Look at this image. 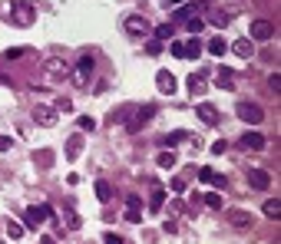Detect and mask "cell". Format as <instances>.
Instances as JSON below:
<instances>
[{
  "label": "cell",
  "instance_id": "cell-1",
  "mask_svg": "<svg viewBox=\"0 0 281 244\" xmlns=\"http://www.w3.org/2000/svg\"><path fill=\"white\" fill-rule=\"evenodd\" d=\"M73 83H76V86H86L89 79H93V73H96V60H93V56H80V60H76V63H73Z\"/></svg>",
  "mask_w": 281,
  "mask_h": 244
},
{
  "label": "cell",
  "instance_id": "cell-2",
  "mask_svg": "<svg viewBox=\"0 0 281 244\" xmlns=\"http://www.w3.org/2000/svg\"><path fill=\"white\" fill-rule=\"evenodd\" d=\"M43 221H53V208L50 205H37V208H27L24 211V228L27 231H37Z\"/></svg>",
  "mask_w": 281,
  "mask_h": 244
},
{
  "label": "cell",
  "instance_id": "cell-3",
  "mask_svg": "<svg viewBox=\"0 0 281 244\" xmlns=\"http://www.w3.org/2000/svg\"><path fill=\"white\" fill-rule=\"evenodd\" d=\"M235 112H238V119H245V122H251V126H258V122L265 119V109H261L258 103H238Z\"/></svg>",
  "mask_w": 281,
  "mask_h": 244
},
{
  "label": "cell",
  "instance_id": "cell-4",
  "mask_svg": "<svg viewBox=\"0 0 281 244\" xmlns=\"http://www.w3.org/2000/svg\"><path fill=\"white\" fill-rule=\"evenodd\" d=\"M70 70H73V63H66L63 56H47V63H43V73L47 76H70Z\"/></svg>",
  "mask_w": 281,
  "mask_h": 244
},
{
  "label": "cell",
  "instance_id": "cell-5",
  "mask_svg": "<svg viewBox=\"0 0 281 244\" xmlns=\"http://www.w3.org/2000/svg\"><path fill=\"white\" fill-rule=\"evenodd\" d=\"M122 27H126V33H132V37H146V33L153 30L146 17H126V20H122Z\"/></svg>",
  "mask_w": 281,
  "mask_h": 244
},
{
  "label": "cell",
  "instance_id": "cell-6",
  "mask_svg": "<svg viewBox=\"0 0 281 244\" xmlns=\"http://www.w3.org/2000/svg\"><path fill=\"white\" fill-rule=\"evenodd\" d=\"M153 116H156V106L149 103V106H143V109L136 112V119H129V126H126V129H129V132H139L146 122H153Z\"/></svg>",
  "mask_w": 281,
  "mask_h": 244
},
{
  "label": "cell",
  "instance_id": "cell-7",
  "mask_svg": "<svg viewBox=\"0 0 281 244\" xmlns=\"http://www.w3.org/2000/svg\"><path fill=\"white\" fill-rule=\"evenodd\" d=\"M248 185L258 191H268L271 188V175L265 172V168H248Z\"/></svg>",
  "mask_w": 281,
  "mask_h": 244
},
{
  "label": "cell",
  "instance_id": "cell-8",
  "mask_svg": "<svg viewBox=\"0 0 281 244\" xmlns=\"http://www.w3.org/2000/svg\"><path fill=\"white\" fill-rule=\"evenodd\" d=\"M251 37H255L258 43H268V40L274 37V24H268V20H255V24H251Z\"/></svg>",
  "mask_w": 281,
  "mask_h": 244
},
{
  "label": "cell",
  "instance_id": "cell-9",
  "mask_svg": "<svg viewBox=\"0 0 281 244\" xmlns=\"http://www.w3.org/2000/svg\"><path fill=\"white\" fill-rule=\"evenodd\" d=\"M156 86H159L162 96H172V93H176V76L166 73V70H159V73H156Z\"/></svg>",
  "mask_w": 281,
  "mask_h": 244
},
{
  "label": "cell",
  "instance_id": "cell-10",
  "mask_svg": "<svg viewBox=\"0 0 281 244\" xmlns=\"http://www.w3.org/2000/svg\"><path fill=\"white\" fill-rule=\"evenodd\" d=\"M14 20L20 27H27V24H33V14H30V4H27V0H14Z\"/></svg>",
  "mask_w": 281,
  "mask_h": 244
},
{
  "label": "cell",
  "instance_id": "cell-11",
  "mask_svg": "<svg viewBox=\"0 0 281 244\" xmlns=\"http://www.w3.org/2000/svg\"><path fill=\"white\" fill-rule=\"evenodd\" d=\"M195 112H199V119L205 122V126H218V109L212 103H199V109H195Z\"/></svg>",
  "mask_w": 281,
  "mask_h": 244
},
{
  "label": "cell",
  "instance_id": "cell-12",
  "mask_svg": "<svg viewBox=\"0 0 281 244\" xmlns=\"http://www.w3.org/2000/svg\"><path fill=\"white\" fill-rule=\"evenodd\" d=\"M185 139H189V132L176 129V132H166V135H162V139H159V145H162V149H176L179 142H185Z\"/></svg>",
  "mask_w": 281,
  "mask_h": 244
},
{
  "label": "cell",
  "instance_id": "cell-13",
  "mask_svg": "<svg viewBox=\"0 0 281 244\" xmlns=\"http://www.w3.org/2000/svg\"><path fill=\"white\" fill-rule=\"evenodd\" d=\"M241 145H245V149H251V152H261V149H265V135L245 132V135H241Z\"/></svg>",
  "mask_w": 281,
  "mask_h": 244
},
{
  "label": "cell",
  "instance_id": "cell-14",
  "mask_svg": "<svg viewBox=\"0 0 281 244\" xmlns=\"http://www.w3.org/2000/svg\"><path fill=\"white\" fill-rule=\"evenodd\" d=\"M80 152H83V135H70V139H66V158H70V162H76V158H80Z\"/></svg>",
  "mask_w": 281,
  "mask_h": 244
},
{
  "label": "cell",
  "instance_id": "cell-15",
  "mask_svg": "<svg viewBox=\"0 0 281 244\" xmlns=\"http://www.w3.org/2000/svg\"><path fill=\"white\" fill-rule=\"evenodd\" d=\"M189 93L192 96L205 93V76H202V73H192V76H189Z\"/></svg>",
  "mask_w": 281,
  "mask_h": 244
},
{
  "label": "cell",
  "instance_id": "cell-16",
  "mask_svg": "<svg viewBox=\"0 0 281 244\" xmlns=\"http://www.w3.org/2000/svg\"><path fill=\"white\" fill-rule=\"evenodd\" d=\"M33 116H37V122H40V126H53V122H56L53 109H47V106H37V112H33Z\"/></svg>",
  "mask_w": 281,
  "mask_h": 244
},
{
  "label": "cell",
  "instance_id": "cell-17",
  "mask_svg": "<svg viewBox=\"0 0 281 244\" xmlns=\"http://www.w3.org/2000/svg\"><path fill=\"white\" fill-rule=\"evenodd\" d=\"M162 201H166V188L156 185L153 188V198H149V211H162Z\"/></svg>",
  "mask_w": 281,
  "mask_h": 244
},
{
  "label": "cell",
  "instance_id": "cell-18",
  "mask_svg": "<svg viewBox=\"0 0 281 244\" xmlns=\"http://www.w3.org/2000/svg\"><path fill=\"white\" fill-rule=\"evenodd\" d=\"M251 53H255L251 40H238V43H235V56H241V60H251Z\"/></svg>",
  "mask_w": 281,
  "mask_h": 244
},
{
  "label": "cell",
  "instance_id": "cell-19",
  "mask_svg": "<svg viewBox=\"0 0 281 244\" xmlns=\"http://www.w3.org/2000/svg\"><path fill=\"white\" fill-rule=\"evenodd\" d=\"M215 83H218V89H232V83H235V73H232V70H218Z\"/></svg>",
  "mask_w": 281,
  "mask_h": 244
},
{
  "label": "cell",
  "instance_id": "cell-20",
  "mask_svg": "<svg viewBox=\"0 0 281 244\" xmlns=\"http://www.w3.org/2000/svg\"><path fill=\"white\" fill-rule=\"evenodd\" d=\"M96 198H99V201H109V198H112V185L106 178L96 181Z\"/></svg>",
  "mask_w": 281,
  "mask_h": 244
},
{
  "label": "cell",
  "instance_id": "cell-21",
  "mask_svg": "<svg viewBox=\"0 0 281 244\" xmlns=\"http://www.w3.org/2000/svg\"><path fill=\"white\" fill-rule=\"evenodd\" d=\"M225 50H228V43H225L222 37H212L209 40V53L212 56H225Z\"/></svg>",
  "mask_w": 281,
  "mask_h": 244
},
{
  "label": "cell",
  "instance_id": "cell-22",
  "mask_svg": "<svg viewBox=\"0 0 281 244\" xmlns=\"http://www.w3.org/2000/svg\"><path fill=\"white\" fill-rule=\"evenodd\" d=\"M156 162H159V168H172V165H176V152H172V149H162Z\"/></svg>",
  "mask_w": 281,
  "mask_h": 244
},
{
  "label": "cell",
  "instance_id": "cell-23",
  "mask_svg": "<svg viewBox=\"0 0 281 244\" xmlns=\"http://www.w3.org/2000/svg\"><path fill=\"white\" fill-rule=\"evenodd\" d=\"M185 27H189V33H192V37H195V33H202V30H205V20H202V17H189V20H185Z\"/></svg>",
  "mask_w": 281,
  "mask_h": 244
},
{
  "label": "cell",
  "instance_id": "cell-24",
  "mask_svg": "<svg viewBox=\"0 0 281 244\" xmlns=\"http://www.w3.org/2000/svg\"><path fill=\"white\" fill-rule=\"evenodd\" d=\"M27 234L24 224H17V221H7V237H14V241H20V237Z\"/></svg>",
  "mask_w": 281,
  "mask_h": 244
},
{
  "label": "cell",
  "instance_id": "cell-25",
  "mask_svg": "<svg viewBox=\"0 0 281 244\" xmlns=\"http://www.w3.org/2000/svg\"><path fill=\"white\" fill-rule=\"evenodd\" d=\"M199 53H202V43L192 37L189 43H185V56H189V60H199Z\"/></svg>",
  "mask_w": 281,
  "mask_h": 244
},
{
  "label": "cell",
  "instance_id": "cell-26",
  "mask_svg": "<svg viewBox=\"0 0 281 244\" xmlns=\"http://www.w3.org/2000/svg\"><path fill=\"white\" fill-rule=\"evenodd\" d=\"M265 214H268V218H278V214H281V201H278V198H268V201H265Z\"/></svg>",
  "mask_w": 281,
  "mask_h": 244
},
{
  "label": "cell",
  "instance_id": "cell-27",
  "mask_svg": "<svg viewBox=\"0 0 281 244\" xmlns=\"http://www.w3.org/2000/svg\"><path fill=\"white\" fill-rule=\"evenodd\" d=\"M232 224H235V228H245V224H251V214H245V211H232Z\"/></svg>",
  "mask_w": 281,
  "mask_h": 244
},
{
  "label": "cell",
  "instance_id": "cell-28",
  "mask_svg": "<svg viewBox=\"0 0 281 244\" xmlns=\"http://www.w3.org/2000/svg\"><path fill=\"white\" fill-rule=\"evenodd\" d=\"M126 211H143V198L139 195H126Z\"/></svg>",
  "mask_w": 281,
  "mask_h": 244
},
{
  "label": "cell",
  "instance_id": "cell-29",
  "mask_svg": "<svg viewBox=\"0 0 281 244\" xmlns=\"http://www.w3.org/2000/svg\"><path fill=\"white\" fill-rule=\"evenodd\" d=\"M169 50H172V56L185 60V43H182V40H172V47H169Z\"/></svg>",
  "mask_w": 281,
  "mask_h": 244
},
{
  "label": "cell",
  "instance_id": "cell-30",
  "mask_svg": "<svg viewBox=\"0 0 281 244\" xmlns=\"http://www.w3.org/2000/svg\"><path fill=\"white\" fill-rule=\"evenodd\" d=\"M205 205L218 211V208H222V195H205Z\"/></svg>",
  "mask_w": 281,
  "mask_h": 244
},
{
  "label": "cell",
  "instance_id": "cell-31",
  "mask_svg": "<svg viewBox=\"0 0 281 244\" xmlns=\"http://www.w3.org/2000/svg\"><path fill=\"white\" fill-rule=\"evenodd\" d=\"M156 37H159V40H169V37H172V27H169V24L156 27Z\"/></svg>",
  "mask_w": 281,
  "mask_h": 244
},
{
  "label": "cell",
  "instance_id": "cell-32",
  "mask_svg": "<svg viewBox=\"0 0 281 244\" xmlns=\"http://www.w3.org/2000/svg\"><path fill=\"white\" fill-rule=\"evenodd\" d=\"M30 50H24V47H17V50H7V60H20V56H27Z\"/></svg>",
  "mask_w": 281,
  "mask_h": 244
},
{
  "label": "cell",
  "instance_id": "cell-33",
  "mask_svg": "<svg viewBox=\"0 0 281 244\" xmlns=\"http://www.w3.org/2000/svg\"><path fill=\"white\" fill-rule=\"evenodd\" d=\"M212 24L215 27H228V14H212Z\"/></svg>",
  "mask_w": 281,
  "mask_h": 244
},
{
  "label": "cell",
  "instance_id": "cell-34",
  "mask_svg": "<svg viewBox=\"0 0 281 244\" xmlns=\"http://www.w3.org/2000/svg\"><path fill=\"white\" fill-rule=\"evenodd\" d=\"M209 185H215V188H225V175H218V172H212V178H209Z\"/></svg>",
  "mask_w": 281,
  "mask_h": 244
},
{
  "label": "cell",
  "instance_id": "cell-35",
  "mask_svg": "<svg viewBox=\"0 0 281 244\" xmlns=\"http://www.w3.org/2000/svg\"><path fill=\"white\" fill-rule=\"evenodd\" d=\"M14 149V139L10 135H0V152H10Z\"/></svg>",
  "mask_w": 281,
  "mask_h": 244
},
{
  "label": "cell",
  "instance_id": "cell-36",
  "mask_svg": "<svg viewBox=\"0 0 281 244\" xmlns=\"http://www.w3.org/2000/svg\"><path fill=\"white\" fill-rule=\"evenodd\" d=\"M146 50H149V53H159V50H162V40H149V43H146Z\"/></svg>",
  "mask_w": 281,
  "mask_h": 244
},
{
  "label": "cell",
  "instance_id": "cell-37",
  "mask_svg": "<svg viewBox=\"0 0 281 244\" xmlns=\"http://www.w3.org/2000/svg\"><path fill=\"white\" fill-rule=\"evenodd\" d=\"M56 109H60V112H70L73 103H70V99H56Z\"/></svg>",
  "mask_w": 281,
  "mask_h": 244
},
{
  "label": "cell",
  "instance_id": "cell-38",
  "mask_svg": "<svg viewBox=\"0 0 281 244\" xmlns=\"http://www.w3.org/2000/svg\"><path fill=\"white\" fill-rule=\"evenodd\" d=\"M268 86H271V93H278V86H281V76H278V73H274V76L268 79Z\"/></svg>",
  "mask_w": 281,
  "mask_h": 244
},
{
  "label": "cell",
  "instance_id": "cell-39",
  "mask_svg": "<svg viewBox=\"0 0 281 244\" xmlns=\"http://www.w3.org/2000/svg\"><path fill=\"white\" fill-rule=\"evenodd\" d=\"M93 126H96V122H93L89 116H80V129H93Z\"/></svg>",
  "mask_w": 281,
  "mask_h": 244
},
{
  "label": "cell",
  "instance_id": "cell-40",
  "mask_svg": "<svg viewBox=\"0 0 281 244\" xmlns=\"http://www.w3.org/2000/svg\"><path fill=\"white\" fill-rule=\"evenodd\" d=\"M172 191H185V178H172Z\"/></svg>",
  "mask_w": 281,
  "mask_h": 244
},
{
  "label": "cell",
  "instance_id": "cell-41",
  "mask_svg": "<svg viewBox=\"0 0 281 244\" xmlns=\"http://www.w3.org/2000/svg\"><path fill=\"white\" fill-rule=\"evenodd\" d=\"M103 241H109V244H122V237H119V234H112V231H109V234H106Z\"/></svg>",
  "mask_w": 281,
  "mask_h": 244
},
{
  "label": "cell",
  "instance_id": "cell-42",
  "mask_svg": "<svg viewBox=\"0 0 281 244\" xmlns=\"http://www.w3.org/2000/svg\"><path fill=\"white\" fill-rule=\"evenodd\" d=\"M169 4H182V0H169Z\"/></svg>",
  "mask_w": 281,
  "mask_h": 244
}]
</instances>
